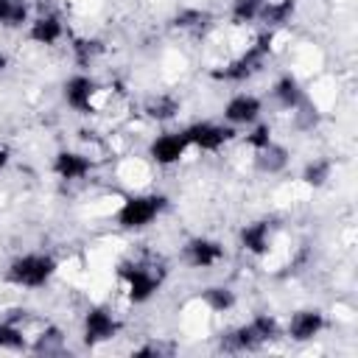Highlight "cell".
Returning <instances> with one entry per match:
<instances>
[{
  "mask_svg": "<svg viewBox=\"0 0 358 358\" xmlns=\"http://www.w3.org/2000/svg\"><path fill=\"white\" fill-rule=\"evenodd\" d=\"M280 338V324L274 316L268 313H257L252 316L246 324H238L232 330H227L218 338V350L221 352H255L271 341Z\"/></svg>",
  "mask_w": 358,
  "mask_h": 358,
  "instance_id": "6da1fadb",
  "label": "cell"
},
{
  "mask_svg": "<svg viewBox=\"0 0 358 358\" xmlns=\"http://www.w3.org/2000/svg\"><path fill=\"white\" fill-rule=\"evenodd\" d=\"M59 263L53 255L48 252H28V255H20L8 263L6 268V282L17 285V288H45L53 274H56Z\"/></svg>",
  "mask_w": 358,
  "mask_h": 358,
  "instance_id": "7a4b0ae2",
  "label": "cell"
},
{
  "mask_svg": "<svg viewBox=\"0 0 358 358\" xmlns=\"http://www.w3.org/2000/svg\"><path fill=\"white\" fill-rule=\"evenodd\" d=\"M271 42H274V31H263L238 59H232L229 64H224L221 70H213V78L215 81H227V84H241L246 78H252L255 73L263 70L268 53H271Z\"/></svg>",
  "mask_w": 358,
  "mask_h": 358,
  "instance_id": "3957f363",
  "label": "cell"
},
{
  "mask_svg": "<svg viewBox=\"0 0 358 358\" xmlns=\"http://www.w3.org/2000/svg\"><path fill=\"white\" fill-rule=\"evenodd\" d=\"M168 207V196L162 193H134V196H126L123 204L117 207L115 213V221L120 229H145L148 224H154Z\"/></svg>",
  "mask_w": 358,
  "mask_h": 358,
  "instance_id": "277c9868",
  "label": "cell"
},
{
  "mask_svg": "<svg viewBox=\"0 0 358 358\" xmlns=\"http://www.w3.org/2000/svg\"><path fill=\"white\" fill-rule=\"evenodd\" d=\"M117 277L126 282V294L134 305H143L148 302L162 280H165V268L162 266H154V263H140V260H129V263H120L117 266Z\"/></svg>",
  "mask_w": 358,
  "mask_h": 358,
  "instance_id": "5b68a950",
  "label": "cell"
},
{
  "mask_svg": "<svg viewBox=\"0 0 358 358\" xmlns=\"http://www.w3.org/2000/svg\"><path fill=\"white\" fill-rule=\"evenodd\" d=\"M185 140L190 148H199V151H218L224 148L232 137H235V126L229 123H215V120H196L190 126L182 129Z\"/></svg>",
  "mask_w": 358,
  "mask_h": 358,
  "instance_id": "8992f818",
  "label": "cell"
},
{
  "mask_svg": "<svg viewBox=\"0 0 358 358\" xmlns=\"http://www.w3.org/2000/svg\"><path fill=\"white\" fill-rule=\"evenodd\" d=\"M62 95H64V103L78 112V115H92L95 112V95H98V81L87 73H76L64 81L62 87Z\"/></svg>",
  "mask_w": 358,
  "mask_h": 358,
  "instance_id": "52a82bcc",
  "label": "cell"
},
{
  "mask_svg": "<svg viewBox=\"0 0 358 358\" xmlns=\"http://www.w3.org/2000/svg\"><path fill=\"white\" fill-rule=\"evenodd\" d=\"M117 333H120V322L112 316L109 308L95 305L84 313V344L87 347H98V344L115 338Z\"/></svg>",
  "mask_w": 358,
  "mask_h": 358,
  "instance_id": "ba28073f",
  "label": "cell"
},
{
  "mask_svg": "<svg viewBox=\"0 0 358 358\" xmlns=\"http://www.w3.org/2000/svg\"><path fill=\"white\" fill-rule=\"evenodd\" d=\"M182 257L190 268H210L215 263L224 260V246L213 238H190L185 246H182Z\"/></svg>",
  "mask_w": 358,
  "mask_h": 358,
  "instance_id": "9c48e42d",
  "label": "cell"
},
{
  "mask_svg": "<svg viewBox=\"0 0 358 358\" xmlns=\"http://www.w3.org/2000/svg\"><path fill=\"white\" fill-rule=\"evenodd\" d=\"M260 112H263V101L252 92H238L227 101L224 106V120L229 126H252L255 120H260Z\"/></svg>",
  "mask_w": 358,
  "mask_h": 358,
  "instance_id": "30bf717a",
  "label": "cell"
},
{
  "mask_svg": "<svg viewBox=\"0 0 358 358\" xmlns=\"http://www.w3.org/2000/svg\"><path fill=\"white\" fill-rule=\"evenodd\" d=\"M187 140L182 131H168V134H159L151 140L148 145V157L157 162V165H173L179 162L185 154H187Z\"/></svg>",
  "mask_w": 358,
  "mask_h": 358,
  "instance_id": "8fae6325",
  "label": "cell"
},
{
  "mask_svg": "<svg viewBox=\"0 0 358 358\" xmlns=\"http://www.w3.org/2000/svg\"><path fill=\"white\" fill-rule=\"evenodd\" d=\"M324 324L327 322H324V313L319 308H302V310L291 313L285 333L294 341H310V338H316L324 330Z\"/></svg>",
  "mask_w": 358,
  "mask_h": 358,
  "instance_id": "7c38bea8",
  "label": "cell"
},
{
  "mask_svg": "<svg viewBox=\"0 0 358 358\" xmlns=\"http://www.w3.org/2000/svg\"><path fill=\"white\" fill-rule=\"evenodd\" d=\"M92 171V159L81 151H70V148H62L56 157H53V173L64 182H78L84 176H90Z\"/></svg>",
  "mask_w": 358,
  "mask_h": 358,
  "instance_id": "4fadbf2b",
  "label": "cell"
},
{
  "mask_svg": "<svg viewBox=\"0 0 358 358\" xmlns=\"http://www.w3.org/2000/svg\"><path fill=\"white\" fill-rule=\"evenodd\" d=\"M271 98L277 101L280 109L294 112L308 95H305V90H302V84H299V78L294 73H282V76H277V81L271 87Z\"/></svg>",
  "mask_w": 358,
  "mask_h": 358,
  "instance_id": "5bb4252c",
  "label": "cell"
},
{
  "mask_svg": "<svg viewBox=\"0 0 358 358\" xmlns=\"http://www.w3.org/2000/svg\"><path fill=\"white\" fill-rule=\"evenodd\" d=\"M241 246L249 252V255H268L271 249V221L268 218H260V221H252L241 229Z\"/></svg>",
  "mask_w": 358,
  "mask_h": 358,
  "instance_id": "9a60e30c",
  "label": "cell"
},
{
  "mask_svg": "<svg viewBox=\"0 0 358 358\" xmlns=\"http://www.w3.org/2000/svg\"><path fill=\"white\" fill-rule=\"evenodd\" d=\"M64 36V25L59 14H39L28 22V39L36 45H56Z\"/></svg>",
  "mask_w": 358,
  "mask_h": 358,
  "instance_id": "2e32d148",
  "label": "cell"
},
{
  "mask_svg": "<svg viewBox=\"0 0 358 358\" xmlns=\"http://www.w3.org/2000/svg\"><path fill=\"white\" fill-rule=\"evenodd\" d=\"M288 148L285 145H280V143H266L263 148H257L255 151V168L260 171V173H266V176H277V173H282L285 171V165H288Z\"/></svg>",
  "mask_w": 358,
  "mask_h": 358,
  "instance_id": "e0dca14e",
  "label": "cell"
},
{
  "mask_svg": "<svg viewBox=\"0 0 358 358\" xmlns=\"http://www.w3.org/2000/svg\"><path fill=\"white\" fill-rule=\"evenodd\" d=\"M143 112H145V117H151L157 123H165V120H173L179 115V101L168 92H159V95H151L143 103Z\"/></svg>",
  "mask_w": 358,
  "mask_h": 358,
  "instance_id": "ac0fdd59",
  "label": "cell"
},
{
  "mask_svg": "<svg viewBox=\"0 0 358 358\" xmlns=\"http://www.w3.org/2000/svg\"><path fill=\"white\" fill-rule=\"evenodd\" d=\"M294 8H296V3H294V0H266V3H263V8H260L257 22H266V28L285 25V22H291Z\"/></svg>",
  "mask_w": 358,
  "mask_h": 358,
  "instance_id": "d6986e66",
  "label": "cell"
},
{
  "mask_svg": "<svg viewBox=\"0 0 358 358\" xmlns=\"http://www.w3.org/2000/svg\"><path fill=\"white\" fill-rule=\"evenodd\" d=\"M64 350H67V341H64V333L56 324L45 327L36 336V341L31 344V352H36V355H62Z\"/></svg>",
  "mask_w": 358,
  "mask_h": 358,
  "instance_id": "ffe728a7",
  "label": "cell"
},
{
  "mask_svg": "<svg viewBox=\"0 0 358 358\" xmlns=\"http://www.w3.org/2000/svg\"><path fill=\"white\" fill-rule=\"evenodd\" d=\"M201 302H204L213 313H227V310L235 308L238 296H235V291L227 288V285H207V288L201 291Z\"/></svg>",
  "mask_w": 358,
  "mask_h": 358,
  "instance_id": "44dd1931",
  "label": "cell"
},
{
  "mask_svg": "<svg viewBox=\"0 0 358 358\" xmlns=\"http://www.w3.org/2000/svg\"><path fill=\"white\" fill-rule=\"evenodd\" d=\"M70 48H73V59L78 67H90L103 53V42L95 36H76Z\"/></svg>",
  "mask_w": 358,
  "mask_h": 358,
  "instance_id": "7402d4cb",
  "label": "cell"
},
{
  "mask_svg": "<svg viewBox=\"0 0 358 358\" xmlns=\"http://www.w3.org/2000/svg\"><path fill=\"white\" fill-rule=\"evenodd\" d=\"M330 176H333V159H327V157H316V159L305 162V168H302V182L308 187H324Z\"/></svg>",
  "mask_w": 358,
  "mask_h": 358,
  "instance_id": "603a6c76",
  "label": "cell"
},
{
  "mask_svg": "<svg viewBox=\"0 0 358 358\" xmlns=\"http://www.w3.org/2000/svg\"><path fill=\"white\" fill-rule=\"evenodd\" d=\"M28 22V0H0V25L22 28Z\"/></svg>",
  "mask_w": 358,
  "mask_h": 358,
  "instance_id": "cb8c5ba5",
  "label": "cell"
},
{
  "mask_svg": "<svg viewBox=\"0 0 358 358\" xmlns=\"http://www.w3.org/2000/svg\"><path fill=\"white\" fill-rule=\"evenodd\" d=\"M0 350H14V352L28 350V341L22 336V324H17L8 316L0 319Z\"/></svg>",
  "mask_w": 358,
  "mask_h": 358,
  "instance_id": "d4e9b609",
  "label": "cell"
},
{
  "mask_svg": "<svg viewBox=\"0 0 358 358\" xmlns=\"http://www.w3.org/2000/svg\"><path fill=\"white\" fill-rule=\"evenodd\" d=\"M263 3H266V0H232V8H229L232 22H238V25H243V22H257Z\"/></svg>",
  "mask_w": 358,
  "mask_h": 358,
  "instance_id": "484cf974",
  "label": "cell"
},
{
  "mask_svg": "<svg viewBox=\"0 0 358 358\" xmlns=\"http://www.w3.org/2000/svg\"><path fill=\"white\" fill-rule=\"evenodd\" d=\"M210 14L201 11V8H179L176 17H173V28H182V31H196L201 25H207Z\"/></svg>",
  "mask_w": 358,
  "mask_h": 358,
  "instance_id": "4316f807",
  "label": "cell"
},
{
  "mask_svg": "<svg viewBox=\"0 0 358 358\" xmlns=\"http://www.w3.org/2000/svg\"><path fill=\"white\" fill-rule=\"evenodd\" d=\"M291 115H294L296 129H302V131H308V129H313V126L319 123V109H316V103H313L310 98H305Z\"/></svg>",
  "mask_w": 358,
  "mask_h": 358,
  "instance_id": "83f0119b",
  "label": "cell"
},
{
  "mask_svg": "<svg viewBox=\"0 0 358 358\" xmlns=\"http://www.w3.org/2000/svg\"><path fill=\"white\" fill-rule=\"evenodd\" d=\"M274 137H271V126L268 123H260V120H255L252 123V129H249V134H246V145L252 148V151H257V148H263L266 143H271Z\"/></svg>",
  "mask_w": 358,
  "mask_h": 358,
  "instance_id": "f1b7e54d",
  "label": "cell"
},
{
  "mask_svg": "<svg viewBox=\"0 0 358 358\" xmlns=\"http://www.w3.org/2000/svg\"><path fill=\"white\" fill-rule=\"evenodd\" d=\"M171 352H173V347L162 344V341H148V344L131 350V355H137V358H143V355H171Z\"/></svg>",
  "mask_w": 358,
  "mask_h": 358,
  "instance_id": "f546056e",
  "label": "cell"
},
{
  "mask_svg": "<svg viewBox=\"0 0 358 358\" xmlns=\"http://www.w3.org/2000/svg\"><path fill=\"white\" fill-rule=\"evenodd\" d=\"M6 165H8V148H3V145H0V171H3Z\"/></svg>",
  "mask_w": 358,
  "mask_h": 358,
  "instance_id": "4dcf8cb0",
  "label": "cell"
},
{
  "mask_svg": "<svg viewBox=\"0 0 358 358\" xmlns=\"http://www.w3.org/2000/svg\"><path fill=\"white\" fill-rule=\"evenodd\" d=\"M6 67H8V56H6V53H0V73H3Z\"/></svg>",
  "mask_w": 358,
  "mask_h": 358,
  "instance_id": "1f68e13d",
  "label": "cell"
}]
</instances>
